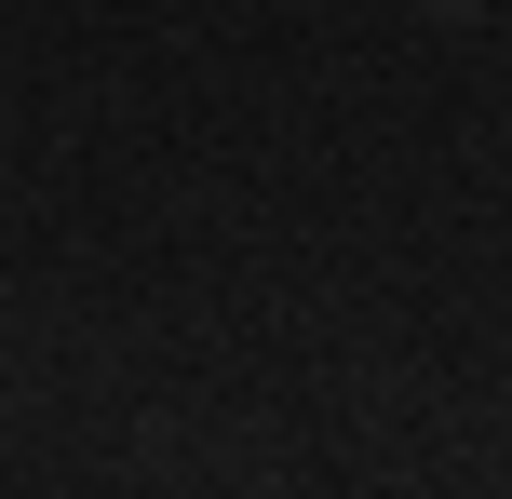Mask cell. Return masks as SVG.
Returning a JSON list of instances; mask_svg holds the SVG:
<instances>
[{
	"label": "cell",
	"mask_w": 512,
	"mask_h": 499,
	"mask_svg": "<svg viewBox=\"0 0 512 499\" xmlns=\"http://www.w3.org/2000/svg\"><path fill=\"white\" fill-rule=\"evenodd\" d=\"M432 14H486V0H432Z\"/></svg>",
	"instance_id": "1"
}]
</instances>
